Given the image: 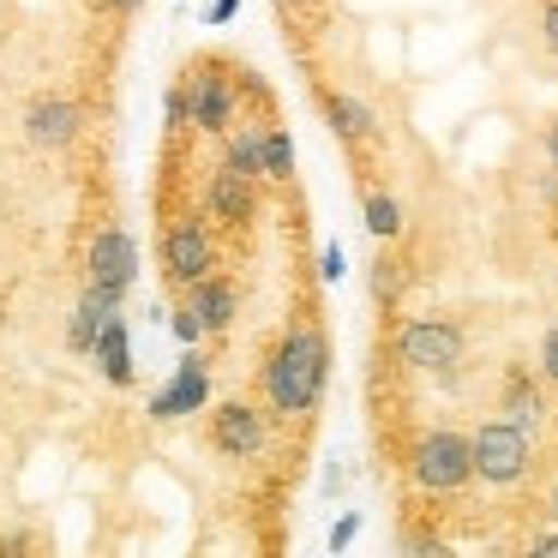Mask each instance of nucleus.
Wrapping results in <instances>:
<instances>
[{"instance_id":"9b49d317","label":"nucleus","mask_w":558,"mask_h":558,"mask_svg":"<svg viewBox=\"0 0 558 558\" xmlns=\"http://www.w3.org/2000/svg\"><path fill=\"white\" fill-rule=\"evenodd\" d=\"M85 282H138V241L121 229V222H102L85 246Z\"/></svg>"},{"instance_id":"39448f33","label":"nucleus","mask_w":558,"mask_h":558,"mask_svg":"<svg viewBox=\"0 0 558 558\" xmlns=\"http://www.w3.org/2000/svg\"><path fill=\"white\" fill-rule=\"evenodd\" d=\"M469 438H474V481L481 486L510 493V486H522L534 474V433L529 426L505 421V414H486Z\"/></svg>"},{"instance_id":"7c9ffc66","label":"nucleus","mask_w":558,"mask_h":558,"mask_svg":"<svg viewBox=\"0 0 558 558\" xmlns=\"http://www.w3.org/2000/svg\"><path fill=\"white\" fill-rule=\"evenodd\" d=\"M102 7H109V13H121V19H133L138 7H145V0H102Z\"/></svg>"},{"instance_id":"20e7f679","label":"nucleus","mask_w":558,"mask_h":558,"mask_svg":"<svg viewBox=\"0 0 558 558\" xmlns=\"http://www.w3.org/2000/svg\"><path fill=\"white\" fill-rule=\"evenodd\" d=\"M181 85L193 97V133L222 138L241 121V66L222 61V54H198L181 66Z\"/></svg>"},{"instance_id":"412c9836","label":"nucleus","mask_w":558,"mask_h":558,"mask_svg":"<svg viewBox=\"0 0 558 558\" xmlns=\"http://www.w3.org/2000/svg\"><path fill=\"white\" fill-rule=\"evenodd\" d=\"M162 114H169V133H193V97H186L181 78H174L169 97H162Z\"/></svg>"},{"instance_id":"1a4fd4ad","label":"nucleus","mask_w":558,"mask_h":558,"mask_svg":"<svg viewBox=\"0 0 558 558\" xmlns=\"http://www.w3.org/2000/svg\"><path fill=\"white\" fill-rule=\"evenodd\" d=\"M210 409V361L198 349L181 354V366H174V378L150 397V421L157 426H174L186 421V414H205Z\"/></svg>"},{"instance_id":"72a5a7b5","label":"nucleus","mask_w":558,"mask_h":558,"mask_svg":"<svg viewBox=\"0 0 558 558\" xmlns=\"http://www.w3.org/2000/svg\"><path fill=\"white\" fill-rule=\"evenodd\" d=\"M277 7H306V0H277Z\"/></svg>"},{"instance_id":"ddd939ff","label":"nucleus","mask_w":558,"mask_h":558,"mask_svg":"<svg viewBox=\"0 0 558 558\" xmlns=\"http://www.w3.org/2000/svg\"><path fill=\"white\" fill-rule=\"evenodd\" d=\"M318 102H325L330 133H337L342 145L354 150V157L378 145V114H373V102H361L354 90H318Z\"/></svg>"},{"instance_id":"6ab92c4d","label":"nucleus","mask_w":558,"mask_h":558,"mask_svg":"<svg viewBox=\"0 0 558 558\" xmlns=\"http://www.w3.org/2000/svg\"><path fill=\"white\" fill-rule=\"evenodd\" d=\"M294 174V138L277 114H265V186H289Z\"/></svg>"},{"instance_id":"423d86ee","label":"nucleus","mask_w":558,"mask_h":558,"mask_svg":"<svg viewBox=\"0 0 558 558\" xmlns=\"http://www.w3.org/2000/svg\"><path fill=\"white\" fill-rule=\"evenodd\" d=\"M157 265L174 289H193L198 277L217 270V241H210V217L205 210H174L162 217V234H157Z\"/></svg>"},{"instance_id":"2f4dec72","label":"nucleus","mask_w":558,"mask_h":558,"mask_svg":"<svg viewBox=\"0 0 558 558\" xmlns=\"http://www.w3.org/2000/svg\"><path fill=\"white\" fill-rule=\"evenodd\" d=\"M529 553H558V529H553V534H541V541H534Z\"/></svg>"},{"instance_id":"6e6552de","label":"nucleus","mask_w":558,"mask_h":558,"mask_svg":"<svg viewBox=\"0 0 558 558\" xmlns=\"http://www.w3.org/2000/svg\"><path fill=\"white\" fill-rule=\"evenodd\" d=\"M258 186L265 181H246L241 169L217 162V169L205 174V217L217 222V229H229V234H246L258 222Z\"/></svg>"},{"instance_id":"f8f14e48","label":"nucleus","mask_w":558,"mask_h":558,"mask_svg":"<svg viewBox=\"0 0 558 558\" xmlns=\"http://www.w3.org/2000/svg\"><path fill=\"white\" fill-rule=\"evenodd\" d=\"M126 294H133L126 282H85L73 318H66V349H73V354H90V349H97L102 325H109V313H121Z\"/></svg>"},{"instance_id":"9d476101","label":"nucleus","mask_w":558,"mask_h":558,"mask_svg":"<svg viewBox=\"0 0 558 558\" xmlns=\"http://www.w3.org/2000/svg\"><path fill=\"white\" fill-rule=\"evenodd\" d=\"M78 133H85V109H78L73 97H61V90H49V97H31L25 109V138L37 150H73Z\"/></svg>"},{"instance_id":"aec40b11","label":"nucleus","mask_w":558,"mask_h":558,"mask_svg":"<svg viewBox=\"0 0 558 558\" xmlns=\"http://www.w3.org/2000/svg\"><path fill=\"white\" fill-rule=\"evenodd\" d=\"M402 289H409V258H402V253H378L373 258V301L378 306H397Z\"/></svg>"},{"instance_id":"7ed1b4c3","label":"nucleus","mask_w":558,"mask_h":558,"mask_svg":"<svg viewBox=\"0 0 558 558\" xmlns=\"http://www.w3.org/2000/svg\"><path fill=\"white\" fill-rule=\"evenodd\" d=\"M390 354H397L409 373L450 378L462 366V354H469V330H462V318H445V313L402 318L397 337H390Z\"/></svg>"},{"instance_id":"c85d7f7f","label":"nucleus","mask_w":558,"mask_h":558,"mask_svg":"<svg viewBox=\"0 0 558 558\" xmlns=\"http://www.w3.org/2000/svg\"><path fill=\"white\" fill-rule=\"evenodd\" d=\"M234 13H241V0H210V7H205V25H229Z\"/></svg>"},{"instance_id":"4be33fe9","label":"nucleus","mask_w":558,"mask_h":558,"mask_svg":"<svg viewBox=\"0 0 558 558\" xmlns=\"http://www.w3.org/2000/svg\"><path fill=\"white\" fill-rule=\"evenodd\" d=\"M169 325H174V337H181V349H198V342L210 337V330H205V318L193 313V301H181V306H174V318H169Z\"/></svg>"},{"instance_id":"dca6fc26","label":"nucleus","mask_w":558,"mask_h":558,"mask_svg":"<svg viewBox=\"0 0 558 558\" xmlns=\"http://www.w3.org/2000/svg\"><path fill=\"white\" fill-rule=\"evenodd\" d=\"M90 361H97V373L109 378L114 390H126V385L138 378V366H133V330H126L121 313H109V325H102V337H97V349H90Z\"/></svg>"},{"instance_id":"b1692460","label":"nucleus","mask_w":558,"mask_h":558,"mask_svg":"<svg viewBox=\"0 0 558 558\" xmlns=\"http://www.w3.org/2000/svg\"><path fill=\"white\" fill-rule=\"evenodd\" d=\"M541 378H546V385L558 390V318H553V325L541 330Z\"/></svg>"},{"instance_id":"473e14b6","label":"nucleus","mask_w":558,"mask_h":558,"mask_svg":"<svg viewBox=\"0 0 558 558\" xmlns=\"http://www.w3.org/2000/svg\"><path fill=\"white\" fill-rule=\"evenodd\" d=\"M546 517H553V522H558V486H553V498H546Z\"/></svg>"},{"instance_id":"a211bd4d","label":"nucleus","mask_w":558,"mask_h":558,"mask_svg":"<svg viewBox=\"0 0 558 558\" xmlns=\"http://www.w3.org/2000/svg\"><path fill=\"white\" fill-rule=\"evenodd\" d=\"M361 217H366V234H373V241H385V246H397L402 229H409V222H402V198L385 193V186H366Z\"/></svg>"},{"instance_id":"393cba45","label":"nucleus","mask_w":558,"mask_h":558,"mask_svg":"<svg viewBox=\"0 0 558 558\" xmlns=\"http://www.w3.org/2000/svg\"><path fill=\"white\" fill-rule=\"evenodd\" d=\"M342 277H349V258H342L337 241H330L325 253H318V282H342Z\"/></svg>"},{"instance_id":"0eeeda50","label":"nucleus","mask_w":558,"mask_h":558,"mask_svg":"<svg viewBox=\"0 0 558 558\" xmlns=\"http://www.w3.org/2000/svg\"><path fill=\"white\" fill-rule=\"evenodd\" d=\"M210 450L222 462H258L270 450V414L246 397H229L210 409Z\"/></svg>"},{"instance_id":"2eb2a0df","label":"nucleus","mask_w":558,"mask_h":558,"mask_svg":"<svg viewBox=\"0 0 558 558\" xmlns=\"http://www.w3.org/2000/svg\"><path fill=\"white\" fill-rule=\"evenodd\" d=\"M181 301H193V313L205 318L210 337H222V330L241 318V294H234V282L222 277V270H210V277L193 282V289H181Z\"/></svg>"},{"instance_id":"f3484780","label":"nucleus","mask_w":558,"mask_h":558,"mask_svg":"<svg viewBox=\"0 0 558 558\" xmlns=\"http://www.w3.org/2000/svg\"><path fill=\"white\" fill-rule=\"evenodd\" d=\"M222 162L241 169L246 181H265V114H258V121H234L229 133H222Z\"/></svg>"},{"instance_id":"c756f323","label":"nucleus","mask_w":558,"mask_h":558,"mask_svg":"<svg viewBox=\"0 0 558 558\" xmlns=\"http://www.w3.org/2000/svg\"><path fill=\"white\" fill-rule=\"evenodd\" d=\"M546 169H553V174H558V121H553V126H546Z\"/></svg>"},{"instance_id":"f03ea898","label":"nucleus","mask_w":558,"mask_h":558,"mask_svg":"<svg viewBox=\"0 0 558 558\" xmlns=\"http://www.w3.org/2000/svg\"><path fill=\"white\" fill-rule=\"evenodd\" d=\"M409 481H414V493H426V498H457L462 486L474 481V438L450 421L426 426L409 445Z\"/></svg>"},{"instance_id":"4468645a","label":"nucleus","mask_w":558,"mask_h":558,"mask_svg":"<svg viewBox=\"0 0 558 558\" xmlns=\"http://www.w3.org/2000/svg\"><path fill=\"white\" fill-rule=\"evenodd\" d=\"M498 414L505 421H517V426H529V433H541L546 426V378H541V366H510L505 373V385H498Z\"/></svg>"},{"instance_id":"f257e3e1","label":"nucleus","mask_w":558,"mask_h":558,"mask_svg":"<svg viewBox=\"0 0 558 558\" xmlns=\"http://www.w3.org/2000/svg\"><path fill=\"white\" fill-rule=\"evenodd\" d=\"M330 385V337L318 318H294L277 342H270L265 366H258V390L277 421H306L325 402Z\"/></svg>"},{"instance_id":"a878e982","label":"nucleus","mask_w":558,"mask_h":558,"mask_svg":"<svg viewBox=\"0 0 558 558\" xmlns=\"http://www.w3.org/2000/svg\"><path fill=\"white\" fill-rule=\"evenodd\" d=\"M402 553H414V558H438V553H445V541H438V534L409 529V534H402Z\"/></svg>"},{"instance_id":"5701e85b","label":"nucleus","mask_w":558,"mask_h":558,"mask_svg":"<svg viewBox=\"0 0 558 558\" xmlns=\"http://www.w3.org/2000/svg\"><path fill=\"white\" fill-rule=\"evenodd\" d=\"M241 97H246V102H253V109H258V114H277V90H270V85H265V78H258V73H253V66H241Z\"/></svg>"},{"instance_id":"cd10ccee","label":"nucleus","mask_w":558,"mask_h":558,"mask_svg":"<svg viewBox=\"0 0 558 558\" xmlns=\"http://www.w3.org/2000/svg\"><path fill=\"white\" fill-rule=\"evenodd\" d=\"M361 534V510H349V517H337V529H330V553H342V546Z\"/></svg>"},{"instance_id":"bb28decb","label":"nucleus","mask_w":558,"mask_h":558,"mask_svg":"<svg viewBox=\"0 0 558 558\" xmlns=\"http://www.w3.org/2000/svg\"><path fill=\"white\" fill-rule=\"evenodd\" d=\"M541 43H546V54L558 61V0H541Z\"/></svg>"}]
</instances>
